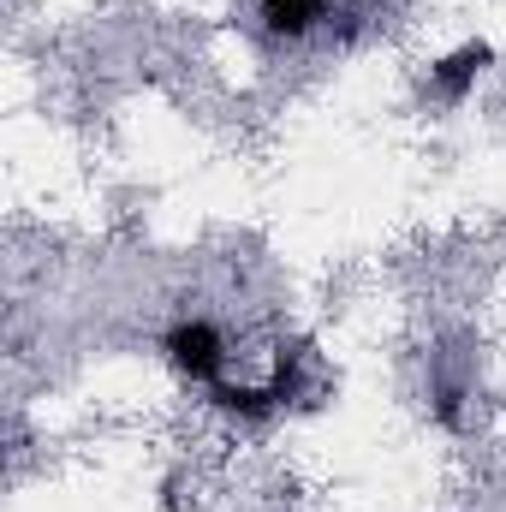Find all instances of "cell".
<instances>
[{"label":"cell","mask_w":506,"mask_h":512,"mask_svg":"<svg viewBox=\"0 0 506 512\" xmlns=\"http://www.w3.org/2000/svg\"><path fill=\"white\" fill-rule=\"evenodd\" d=\"M161 352H167V364H173L185 382H197V387H215L221 370H227V340H221V328L203 322V316L173 322V328L161 334Z\"/></svg>","instance_id":"1"},{"label":"cell","mask_w":506,"mask_h":512,"mask_svg":"<svg viewBox=\"0 0 506 512\" xmlns=\"http://www.w3.org/2000/svg\"><path fill=\"white\" fill-rule=\"evenodd\" d=\"M495 66V48L489 42H459L453 54H441L435 66H429V90L447 102V108H459L471 90H477V78Z\"/></svg>","instance_id":"2"},{"label":"cell","mask_w":506,"mask_h":512,"mask_svg":"<svg viewBox=\"0 0 506 512\" xmlns=\"http://www.w3.org/2000/svg\"><path fill=\"white\" fill-rule=\"evenodd\" d=\"M215 405L227 411V417H245V423H262V417H274L280 405H286V393L274 382H262V387H251V382H215Z\"/></svg>","instance_id":"3"},{"label":"cell","mask_w":506,"mask_h":512,"mask_svg":"<svg viewBox=\"0 0 506 512\" xmlns=\"http://www.w3.org/2000/svg\"><path fill=\"white\" fill-rule=\"evenodd\" d=\"M322 18H328V0H262V24H268V36H286V42L310 36Z\"/></svg>","instance_id":"4"}]
</instances>
